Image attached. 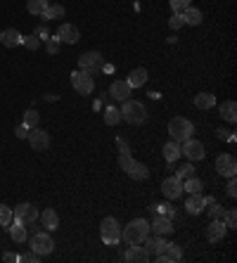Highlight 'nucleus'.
Wrapping results in <instances>:
<instances>
[{
    "instance_id": "3",
    "label": "nucleus",
    "mask_w": 237,
    "mask_h": 263,
    "mask_svg": "<svg viewBox=\"0 0 237 263\" xmlns=\"http://www.w3.org/2000/svg\"><path fill=\"white\" fill-rule=\"evenodd\" d=\"M192 133H195V126L192 121H188L185 116H173L171 121H168V135L173 142H185L188 138H192Z\"/></svg>"
},
{
    "instance_id": "2",
    "label": "nucleus",
    "mask_w": 237,
    "mask_h": 263,
    "mask_svg": "<svg viewBox=\"0 0 237 263\" xmlns=\"http://www.w3.org/2000/svg\"><path fill=\"white\" fill-rule=\"evenodd\" d=\"M121 112V119L124 121H128V124H145L147 121V109H145V104L142 102H138V100H124V107L118 109Z\"/></svg>"
},
{
    "instance_id": "35",
    "label": "nucleus",
    "mask_w": 237,
    "mask_h": 263,
    "mask_svg": "<svg viewBox=\"0 0 237 263\" xmlns=\"http://www.w3.org/2000/svg\"><path fill=\"white\" fill-rule=\"evenodd\" d=\"M22 45L26 47V50H38L40 38L36 36V33H31V36H22Z\"/></svg>"
},
{
    "instance_id": "4",
    "label": "nucleus",
    "mask_w": 237,
    "mask_h": 263,
    "mask_svg": "<svg viewBox=\"0 0 237 263\" xmlns=\"http://www.w3.org/2000/svg\"><path fill=\"white\" fill-rule=\"evenodd\" d=\"M118 166H121V171H126L133 180H147V176H150L147 166L140 162H135L131 154H118Z\"/></svg>"
},
{
    "instance_id": "45",
    "label": "nucleus",
    "mask_w": 237,
    "mask_h": 263,
    "mask_svg": "<svg viewBox=\"0 0 237 263\" xmlns=\"http://www.w3.org/2000/svg\"><path fill=\"white\" fill-rule=\"evenodd\" d=\"M15 135H17V138H22V140H26V135H29V128L22 124V126H19V128L15 131Z\"/></svg>"
},
{
    "instance_id": "6",
    "label": "nucleus",
    "mask_w": 237,
    "mask_h": 263,
    "mask_svg": "<svg viewBox=\"0 0 237 263\" xmlns=\"http://www.w3.org/2000/svg\"><path fill=\"white\" fill-rule=\"evenodd\" d=\"M121 225H118L116 218H102V223H100V237H102L104 244H118L121 242Z\"/></svg>"
},
{
    "instance_id": "47",
    "label": "nucleus",
    "mask_w": 237,
    "mask_h": 263,
    "mask_svg": "<svg viewBox=\"0 0 237 263\" xmlns=\"http://www.w3.org/2000/svg\"><path fill=\"white\" fill-rule=\"evenodd\" d=\"M216 135H218L221 140H230V131H225V128H218V131H216Z\"/></svg>"
},
{
    "instance_id": "24",
    "label": "nucleus",
    "mask_w": 237,
    "mask_h": 263,
    "mask_svg": "<svg viewBox=\"0 0 237 263\" xmlns=\"http://www.w3.org/2000/svg\"><path fill=\"white\" fill-rule=\"evenodd\" d=\"M147 69H133L128 74V85L131 88H142V85L147 83Z\"/></svg>"
},
{
    "instance_id": "42",
    "label": "nucleus",
    "mask_w": 237,
    "mask_h": 263,
    "mask_svg": "<svg viewBox=\"0 0 237 263\" xmlns=\"http://www.w3.org/2000/svg\"><path fill=\"white\" fill-rule=\"evenodd\" d=\"M45 47H47V52H50V55H57V50H60V40H57V36H55V38H47Z\"/></svg>"
},
{
    "instance_id": "39",
    "label": "nucleus",
    "mask_w": 237,
    "mask_h": 263,
    "mask_svg": "<svg viewBox=\"0 0 237 263\" xmlns=\"http://www.w3.org/2000/svg\"><path fill=\"white\" fill-rule=\"evenodd\" d=\"M183 15L181 12H173V17H171V19H168V26H171V29H173V31H178V29H181L183 26Z\"/></svg>"
},
{
    "instance_id": "26",
    "label": "nucleus",
    "mask_w": 237,
    "mask_h": 263,
    "mask_svg": "<svg viewBox=\"0 0 237 263\" xmlns=\"http://www.w3.org/2000/svg\"><path fill=\"white\" fill-rule=\"evenodd\" d=\"M181 156V142H166L164 145V159H166V164H173L175 159Z\"/></svg>"
},
{
    "instance_id": "38",
    "label": "nucleus",
    "mask_w": 237,
    "mask_h": 263,
    "mask_svg": "<svg viewBox=\"0 0 237 263\" xmlns=\"http://www.w3.org/2000/svg\"><path fill=\"white\" fill-rule=\"evenodd\" d=\"M206 206H209V216L211 218H223V214H225V209H223L221 204H216V201H211V204H206Z\"/></svg>"
},
{
    "instance_id": "43",
    "label": "nucleus",
    "mask_w": 237,
    "mask_h": 263,
    "mask_svg": "<svg viewBox=\"0 0 237 263\" xmlns=\"http://www.w3.org/2000/svg\"><path fill=\"white\" fill-rule=\"evenodd\" d=\"M116 149L118 154H131V147H128V142L124 138H116Z\"/></svg>"
},
{
    "instance_id": "16",
    "label": "nucleus",
    "mask_w": 237,
    "mask_h": 263,
    "mask_svg": "<svg viewBox=\"0 0 237 263\" xmlns=\"http://www.w3.org/2000/svg\"><path fill=\"white\" fill-rule=\"evenodd\" d=\"M150 230H154L157 235L166 237V235H171V232H173V221H171L168 216H161V214H157V216H154V221L150 223Z\"/></svg>"
},
{
    "instance_id": "21",
    "label": "nucleus",
    "mask_w": 237,
    "mask_h": 263,
    "mask_svg": "<svg viewBox=\"0 0 237 263\" xmlns=\"http://www.w3.org/2000/svg\"><path fill=\"white\" fill-rule=\"evenodd\" d=\"M0 43L5 47L22 45V33L17 31V29H5V31H0Z\"/></svg>"
},
{
    "instance_id": "9",
    "label": "nucleus",
    "mask_w": 237,
    "mask_h": 263,
    "mask_svg": "<svg viewBox=\"0 0 237 263\" xmlns=\"http://www.w3.org/2000/svg\"><path fill=\"white\" fill-rule=\"evenodd\" d=\"M204 154H206L204 142H199V140L188 138L181 145V156H185V159H190V162H199V159H204Z\"/></svg>"
},
{
    "instance_id": "14",
    "label": "nucleus",
    "mask_w": 237,
    "mask_h": 263,
    "mask_svg": "<svg viewBox=\"0 0 237 263\" xmlns=\"http://www.w3.org/2000/svg\"><path fill=\"white\" fill-rule=\"evenodd\" d=\"M216 171L221 173V176H225V178H232L237 173V162L232 154H221L218 159H216Z\"/></svg>"
},
{
    "instance_id": "30",
    "label": "nucleus",
    "mask_w": 237,
    "mask_h": 263,
    "mask_svg": "<svg viewBox=\"0 0 237 263\" xmlns=\"http://www.w3.org/2000/svg\"><path fill=\"white\" fill-rule=\"evenodd\" d=\"M43 19H45V22H55V19H62L64 17V8L62 5H47V10L45 12H43Z\"/></svg>"
},
{
    "instance_id": "11",
    "label": "nucleus",
    "mask_w": 237,
    "mask_h": 263,
    "mask_svg": "<svg viewBox=\"0 0 237 263\" xmlns=\"http://www.w3.org/2000/svg\"><path fill=\"white\" fill-rule=\"evenodd\" d=\"M26 140H29V145H31L36 152H45L47 147H50V135H47L43 128H29V135H26Z\"/></svg>"
},
{
    "instance_id": "32",
    "label": "nucleus",
    "mask_w": 237,
    "mask_h": 263,
    "mask_svg": "<svg viewBox=\"0 0 237 263\" xmlns=\"http://www.w3.org/2000/svg\"><path fill=\"white\" fill-rule=\"evenodd\" d=\"M121 121V112L116 107H107L104 109V124L107 126H116Z\"/></svg>"
},
{
    "instance_id": "48",
    "label": "nucleus",
    "mask_w": 237,
    "mask_h": 263,
    "mask_svg": "<svg viewBox=\"0 0 237 263\" xmlns=\"http://www.w3.org/2000/svg\"><path fill=\"white\" fill-rule=\"evenodd\" d=\"M36 36H38L40 40H47V38H50V36H47V31H45V26H40L38 31H36Z\"/></svg>"
},
{
    "instance_id": "8",
    "label": "nucleus",
    "mask_w": 237,
    "mask_h": 263,
    "mask_svg": "<svg viewBox=\"0 0 237 263\" xmlns=\"http://www.w3.org/2000/svg\"><path fill=\"white\" fill-rule=\"evenodd\" d=\"M104 67V57L97 50H90V52H83L79 57V69L81 71H88V74H93V71H100Z\"/></svg>"
},
{
    "instance_id": "5",
    "label": "nucleus",
    "mask_w": 237,
    "mask_h": 263,
    "mask_svg": "<svg viewBox=\"0 0 237 263\" xmlns=\"http://www.w3.org/2000/svg\"><path fill=\"white\" fill-rule=\"evenodd\" d=\"M29 247H31V251H36L38 256H47V254H52L55 242H52V237H50L47 230H36L31 237H29Z\"/></svg>"
},
{
    "instance_id": "41",
    "label": "nucleus",
    "mask_w": 237,
    "mask_h": 263,
    "mask_svg": "<svg viewBox=\"0 0 237 263\" xmlns=\"http://www.w3.org/2000/svg\"><path fill=\"white\" fill-rule=\"evenodd\" d=\"M19 261H22V263H38V261H40V256L36 254V251H26V254L19 256Z\"/></svg>"
},
{
    "instance_id": "34",
    "label": "nucleus",
    "mask_w": 237,
    "mask_h": 263,
    "mask_svg": "<svg viewBox=\"0 0 237 263\" xmlns=\"http://www.w3.org/2000/svg\"><path fill=\"white\" fill-rule=\"evenodd\" d=\"M12 218H15L12 209H10V206H5V204H0V225H3V228H8V225L12 223Z\"/></svg>"
},
{
    "instance_id": "22",
    "label": "nucleus",
    "mask_w": 237,
    "mask_h": 263,
    "mask_svg": "<svg viewBox=\"0 0 237 263\" xmlns=\"http://www.w3.org/2000/svg\"><path fill=\"white\" fill-rule=\"evenodd\" d=\"M40 223H43L45 230H57V228H60V216H57V211L45 209L43 214H40Z\"/></svg>"
},
{
    "instance_id": "27",
    "label": "nucleus",
    "mask_w": 237,
    "mask_h": 263,
    "mask_svg": "<svg viewBox=\"0 0 237 263\" xmlns=\"http://www.w3.org/2000/svg\"><path fill=\"white\" fill-rule=\"evenodd\" d=\"M221 116L225 119V121H230V124H235L237 121V104L232 100H225L221 104Z\"/></svg>"
},
{
    "instance_id": "15",
    "label": "nucleus",
    "mask_w": 237,
    "mask_h": 263,
    "mask_svg": "<svg viewBox=\"0 0 237 263\" xmlns=\"http://www.w3.org/2000/svg\"><path fill=\"white\" fill-rule=\"evenodd\" d=\"M57 40H60V43L76 45V43L81 40V33H79V29H76L74 24H62V26L57 29Z\"/></svg>"
},
{
    "instance_id": "37",
    "label": "nucleus",
    "mask_w": 237,
    "mask_h": 263,
    "mask_svg": "<svg viewBox=\"0 0 237 263\" xmlns=\"http://www.w3.org/2000/svg\"><path fill=\"white\" fill-rule=\"evenodd\" d=\"M223 223H225V228H237V211L235 209H228L225 214H223Z\"/></svg>"
},
{
    "instance_id": "29",
    "label": "nucleus",
    "mask_w": 237,
    "mask_h": 263,
    "mask_svg": "<svg viewBox=\"0 0 237 263\" xmlns=\"http://www.w3.org/2000/svg\"><path fill=\"white\" fill-rule=\"evenodd\" d=\"M195 107H197V109H211V107H216V97H213L211 93L195 95Z\"/></svg>"
},
{
    "instance_id": "10",
    "label": "nucleus",
    "mask_w": 237,
    "mask_h": 263,
    "mask_svg": "<svg viewBox=\"0 0 237 263\" xmlns=\"http://www.w3.org/2000/svg\"><path fill=\"white\" fill-rule=\"evenodd\" d=\"M12 214H15V221H19V223H24V225H33L36 218H38V209H36L33 204H29V201L17 204Z\"/></svg>"
},
{
    "instance_id": "20",
    "label": "nucleus",
    "mask_w": 237,
    "mask_h": 263,
    "mask_svg": "<svg viewBox=\"0 0 237 263\" xmlns=\"http://www.w3.org/2000/svg\"><path fill=\"white\" fill-rule=\"evenodd\" d=\"M204 209H206L204 197H202V194H190L188 201H185V211H188L190 216H197V214H202Z\"/></svg>"
},
{
    "instance_id": "23",
    "label": "nucleus",
    "mask_w": 237,
    "mask_h": 263,
    "mask_svg": "<svg viewBox=\"0 0 237 263\" xmlns=\"http://www.w3.org/2000/svg\"><path fill=\"white\" fill-rule=\"evenodd\" d=\"M8 230H10V237H12L15 242H26V240H29V235H26V225L19 223V221L10 223Z\"/></svg>"
},
{
    "instance_id": "40",
    "label": "nucleus",
    "mask_w": 237,
    "mask_h": 263,
    "mask_svg": "<svg viewBox=\"0 0 237 263\" xmlns=\"http://www.w3.org/2000/svg\"><path fill=\"white\" fill-rule=\"evenodd\" d=\"M173 12H183L185 8H190V0H168Z\"/></svg>"
},
{
    "instance_id": "17",
    "label": "nucleus",
    "mask_w": 237,
    "mask_h": 263,
    "mask_svg": "<svg viewBox=\"0 0 237 263\" xmlns=\"http://www.w3.org/2000/svg\"><path fill=\"white\" fill-rule=\"evenodd\" d=\"M124 258H126V261H131V263H147L152 258V254L145 247H142V244H131V249L126 251V256H124Z\"/></svg>"
},
{
    "instance_id": "28",
    "label": "nucleus",
    "mask_w": 237,
    "mask_h": 263,
    "mask_svg": "<svg viewBox=\"0 0 237 263\" xmlns=\"http://www.w3.org/2000/svg\"><path fill=\"white\" fill-rule=\"evenodd\" d=\"M204 190V183L197 178V176H192V178L188 180H183V192H188V194H199Z\"/></svg>"
},
{
    "instance_id": "36",
    "label": "nucleus",
    "mask_w": 237,
    "mask_h": 263,
    "mask_svg": "<svg viewBox=\"0 0 237 263\" xmlns=\"http://www.w3.org/2000/svg\"><path fill=\"white\" fill-rule=\"evenodd\" d=\"M195 176V166L192 164H185V166H181V169L175 171V178H181V180H188Z\"/></svg>"
},
{
    "instance_id": "18",
    "label": "nucleus",
    "mask_w": 237,
    "mask_h": 263,
    "mask_svg": "<svg viewBox=\"0 0 237 263\" xmlns=\"http://www.w3.org/2000/svg\"><path fill=\"white\" fill-rule=\"evenodd\" d=\"M131 90H133V88L128 85V81H114V83L109 85V95L114 100H121V102L131 97Z\"/></svg>"
},
{
    "instance_id": "1",
    "label": "nucleus",
    "mask_w": 237,
    "mask_h": 263,
    "mask_svg": "<svg viewBox=\"0 0 237 263\" xmlns=\"http://www.w3.org/2000/svg\"><path fill=\"white\" fill-rule=\"evenodd\" d=\"M150 237V223L145 221V218H135L131 223L121 230V240L126 242L128 247L131 244H142V242Z\"/></svg>"
},
{
    "instance_id": "13",
    "label": "nucleus",
    "mask_w": 237,
    "mask_h": 263,
    "mask_svg": "<svg viewBox=\"0 0 237 263\" xmlns=\"http://www.w3.org/2000/svg\"><path fill=\"white\" fill-rule=\"evenodd\" d=\"M225 232H228V228L223 223V218H211V223L206 228V240L211 244H216V242H221L225 237Z\"/></svg>"
},
{
    "instance_id": "7",
    "label": "nucleus",
    "mask_w": 237,
    "mask_h": 263,
    "mask_svg": "<svg viewBox=\"0 0 237 263\" xmlns=\"http://www.w3.org/2000/svg\"><path fill=\"white\" fill-rule=\"evenodd\" d=\"M71 85H74V90L79 95H90L95 90V81L93 76L88 74V71H74L71 74Z\"/></svg>"
},
{
    "instance_id": "12",
    "label": "nucleus",
    "mask_w": 237,
    "mask_h": 263,
    "mask_svg": "<svg viewBox=\"0 0 237 263\" xmlns=\"http://www.w3.org/2000/svg\"><path fill=\"white\" fill-rule=\"evenodd\" d=\"M161 192H164L166 199H178V197H183V180L175 178V176L164 178V183H161Z\"/></svg>"
},
{
    "instance_id": "25",
    "label": "nucleus",
    "mask_w": 237,
    "mask_h": 263,
    "mask_svg": "<svg viewBox=\"0 0 237 263\" xmlns=\"http://www.w3.org/2000/svg\"><path fill=\"white\" fill-rule=\"evenodd\" d=\"M181 15H183V22L190 24V26H197V24H202V19H204V15H202L197 8H185Z\"/></svg>"
},
{
    "instance_id": "31",
    "label": "nucleus",
    "mask_w": 237,
    "mask_h": 263,
    "mask_svg": "<svg viewBox=\"0 0 237 263\" xmlns=\"http://www.w3.org/2000/svg\"><path fill=\"white\" fill-rule=\"evenodd\" d=\"M50 5V0H26V10L31 12V15H43Z\"/></svg>"
},
{
    "instance_id": "46",
    "label": "nucleus",
    "mask_w": 237,
    "mask_h": 263,
    "mask_svg": "<svg viewBox=\"0 0 237 263\" xmlns=\"http://www.w3.org/2000/svg\"><path fill=\"white\" fill-rule=\"evenodd\" d=\"M3 261H5V263H12V261H19V256H17V254H12V251H8V254H3Z\"/></svg>"
},
{
    "instance_id": "44",
    "label": "nucleus",
    "mask_w": 237,
    "mask_h": 263,
    "mask_svg": "<svg viewBox=\"0 0 237 263\" xmlns=\"http://www.w3.org/2000/svg\"><path fill=\"white\" fill-rule=\"evenodd\" d=\"M225 192H228V197H237V183H235V176L230 178L228 187H225Z\"/></svg>"
},
{
    "instance_id": "19",
    "label": "nucleus",
    "mask_w": 237,
    "mask_h": 263,
    "mask_svg": "<svg viewBox=\"0 0 237 263\" xmlns=\"http://www.w3.org/2000/svg\"><path fill=\"white\" fill-rule=\"evenodd\" d=\"M181 258H183V249H181V244H171V242H168V247H166L164 254H159V256H157V261H159V263H178Z\"/></svg>"
},
{
    "instance_id": "33",
    "label": "nucleus",
    "mask_w": 237,
    "mask_h": 263,
    "mask_svg": "<svg viewBox=\"0 0 237 263\" xmlns=\"http://www.w3.org/2000/svg\"><path fill=\"white\" fill-rule=\"evenodd\" d=\"M38 121H40V114L36 109H26V112H24V126H26V128H36Z\"/></svg>"
}]
</instances>
